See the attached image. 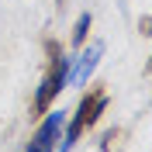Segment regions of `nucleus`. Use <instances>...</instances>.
Here are the masks:
<instances>
[{
  "label": "nucleus",
  "instance_id": "39448f33",
  "mask_svg": "<svg viewBox=\"0 0 152 152\" xmlns=\"http://www.w3.org/2000/svg\"><path fill=\"white\" fill-rule=\"evenodd\" d=\"M90 24H94V18H90V10H83V14H80V21H76V28H73V45H76V48L86 42V31H90Z\"/></svg>",
  "mask_w": 152,
  "mask_h": 152
},
{
  "label": "nucleus",
  "instance_id": "f03ea898",
  "mask_svg": "<svg viewBox=\"0 0 152 152\" xmlns=\"http://www.w3.org/2000/svg\"><path fill=\"white\" fill-rule=\"evenodd\" d=\"M104 107H107V94H104V90H90V94H83V100H80L73 121H69V128H66V135H62L59 152H69V149H73V145L80 142V135L97 124V118L104 114Z\"/></svg>",
  "mask_w": 152,
  "mask_h": 152
},
{
  "label": "nucleus",
  "instance_id": "f257e3e1",
  "mask_svg": "<svg viewBox=\"0 0 152 152\" xmlns=\"http://www.w3.org/2000/svg\"><path fill=\"white\" fill-rule=\"evenodd\" d=\"M45 52H48V69H45V80L38 86V94H35V104H31L35 114H45L52 107V100L59 97V90L66 86V80H69V59L62 56V48L56 42H45Z\"/></svg>",
  "mask_w": 152,
  "mask_h": 152
},
{
  "label": "nucleus",
  "instance_id": "7ed1b4c3",
  "mask_svg": "<svg viewBox=\"0 0 152 152\" xmlns=\"http://www.w3.org/2000/svg\"><path fill=\"white\" fill-rule=\"evenodd\" d=\"M62 128H66V118L59 111H45V121L38 124V132L31 135L24 152H56L59 138H62Z\"/></svg>",
  "mask_w": 152,
  "mask_h": 152
},
{
  "label": "nucleus",
  "instance_id": "423d86ee",
  "mask_svg": "<svg viewBox=\"0 0 152 152\" xmlns=\"http://www.w3.org/2000/svg\"><path fill=\"white\" fill-rule=\"evenodd\" d=\"M138 28H142V35H152V18H142V21H138Z\"/></svg>",
  "mask_w": 152,
  "mask_h": 152
},
{
  "label": "nucleus",
  "instance_id": "20e7f679",
  "mask_svg": "<svg viewBox=\"0 0 152 152\" xmlns=\"http://www.w3.org/2000/svg\"><path fill=\"white\" fill-rule=\"evenodd\" d=\"M100 56H104V42H94V45L86 48L83 56L76 59V66L69 69V83H73V86H83V83H86V76L97 69V59H100Z\"/></svg>",
  "mask_w": 152,
  "mask_h": 152
}]
</instances>
